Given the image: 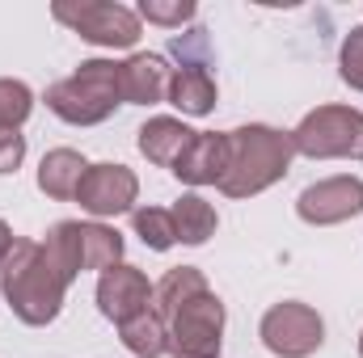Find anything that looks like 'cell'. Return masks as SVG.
<instances>
[{"mask_svg": "<svg viewBox=\"0 0 363 358\" xmlns=\"http://www.w3.org/2000/svg\"><path fill=\"white\" fill-rule=\"evenodd\" d=\"M68 287L72 282L64 278L43 241H13L9 258L0 262V295L9 299L13 316L30 329H43L60 316Z\"/></svg>", "mask_w": 363, "mask_h": 358, "instance_id": "cell-1", "label": "cell"}, {"mask_svg": "<svg viewBox=\"0 0 363 358\" xmlns=\"http://www.w3.org/2000/svg\"><path fill=\"white\" fill-rule=\"evenodd\" d=\"M291 156H296L291 131H274L267 122L237 127L228 131V169L220 178V190L228 198H254L287 178Z\"/></svg>", "mask_w": 363, "mask_h": 358, "instance_id": "cell-2", "label": "cell"}, {"mask_svg": "<svg viewBox=\"0 0 363 358\" xmlns=\"http://www.w3.org/2000/svg\"><path fill=\"white\" fill-rule=\"evenodd\" d=\"M118 105H123V89H118L114 59H85L68 81H55L47 89V110L72 127H97Z\"/></svg>", "mask_w": 363, "mask_h": 358, "instance_id": "cell-3", "label": "cell"}, {"mask_svg": "<svg viewBox=\"0 0 363 358\" xmlns=\"http://www.w3.org/2000/svg\"><path fill=\"white\" fill-rule=\"evenodd\" d=\"M291 148L308 161H363V110L317 105L291 131Z\"/></svg>", "mask_w": 363, "mask_h": 358, "instance_id": "cell-4", "label": "cell"}, {"mask_svg": "<svg viewBox=\"0 0 363 358\" xmlns=\"http://www.w3.org/2000/svg\"><path fill=\"white\" fill-rule=\"evenodd\" d=\"M47 253L55 258V266L64 270V278L72 282L77 274L85 270H106L123 262V236L106 224H81V219H60L51 232H47Z\"/></svg>", "mask_w": 363, "mask_h": 358, "instance_id": "cell-5", "label": "cell"}, {"mask_svg": "<svg viewBox=\"0 0 363 358\" xmlns=\"http://www.w3.org/2000/svg\"><path fill=\"white\" fill-rule=\"evenodd\" d=\"M55 21L68 25L72 34H81L93 47L106 51H127L140 42V13L114 0H55L51 4Z\"/></svg>", "mask_w": 363, "mask_h": 358, "instance_id": "cell-6", "label": "cell"}, {"mask_svg": "<svg viewBox=\"0 0 363 358\" xmlns=\"http://www.w3.org/2000/svg\"><path fill=\"white\" fill-rule=\"evenodd\" d=\"M169 329V354L174 358H220L224 350V304L207 287L194 299L178 304L165 316Z\"/></svg>", "mask_w": 363, "mask_h": 358, "instance_id": "cell-7", "label": "cell"}, {"mask_svg": "<svg viewBox=\"0 0 363 358\" xmlns=\"http://www.w3.org/2000/svg\"><path fill=\"white\" fill-rule=\"evenodd\" d=\"M258 337L274 358H308L325 342V321L317 316V308H308L300 299H283L262 316Z\"/></svg>", "mask_w": 363, "mask_h": 358, "instance_id": "cell-8", "label": "cell"}, {"mask_svg": "<svg viewBox=\"0 0 363 358\" xmlns=\"http://www.w3.org/2000/svg\"><path fill=\"white\" fill-rule=\"evenodd\" d=\"M296 215L313 228H334V224L363 215V178L338 173V178H321L304 185L296 198Z\"/></svg>", "mask_w": 363, "mask_h": 358, "instance_id": "cell-9", "label": "cell"}, {"mask_svg": "<svg viewBox=\"0 0 363 358\" xmlns=\"http://www.w3.org/2000/svg\"><path fill=\"white\" fill-rule=\"evenodd\" d=\"M135 198H140V178L127 169V165H89V173L77 190V202L81 211H89L93 219H114V215H127L135 211Z\"/></svg>", "mask_w": 363, "mask_h": 358, "instance_id": "cell-10", "label": "cell"}, {"mask_svg": "<svg viewBox=\"0 0 363 358\" xmlns=\"http://www.w3.org/2000/svg\"><path fill=\"white\" fill-rule=\"evenodd\" d=\"M97 308L114 325H127V321L152 312V282H148V274L127 266V262L110 266L97 278Z\"/></svg>", "mask_w": 363, "mask_h": 358, "instance_id": "cell-11", "label": "cell"}, {"mask_svg": "<svg viewBox=\"0 0 363 358\" xmlns=\"http://www.w3.org/2000/svg\"><path fill=\"white\" fill-rule=\"evenodd\" d=\"M228 169V131H194L190 148L174 161V178L186 181V185H220Z\"/></svg>", "mask_w": 363, "mask_h": 358, "instance_id": "cell-12", "label": "cell"}, {"mask_svg": "<svg viewBox=\"0 0 363 358\" xmlns=\"http://www.w3.org/2000/svg\"><path fill=\"white\" fill-rule=\"evenodd\" d=\"M169 64L165 55H148V51H135L131 59L118 64V89H123V101L127 105H157L169 97Z\"/></svg>", "mask_w": 363, "mask_h": 358, "instance_id": "cell-13", "label": "cell"}, {"mask_svg": "<svg viewBox=\"0 0 363 358\" xmlns=\"http://www.w3.org/2000/svg\"><path fill=\"white\" fill-rule=\"evenodd\" d=\"M135 135H140V139H135L140 152H144L152 165H161V169H174V161L190 148V139H194V131H190L182 118H169V114L148 118Z\"/></svg>", "mask_w": 363, "mask_h": 358, "instance_id": "cell-14", "label": "cell"}, {"mask_svg": "<svg viewBox=\"0 0 363 358\" xmlns=\"http://www.w3.org/2000/svg\"><path fill=\"white\" fill-rule=\"evenodd\" d=\"M89 173V161L81 156V152H72V148H51L47 156H43V165H38V190L47 194V198H77V190H81V181Z\"/></svg>", "mask_w": 363, "mask_h": 358, "instance_id": "cell-15", "label": "cell"}, {"mask_svg": "<svg viewBox=\"0 0 363 358\" xmlns=\"http://www.w3.org/2000/svg\"><path fill=\"white\" fill-rule=\"evenodd\" d=\"M216 81H211V72H207V64H186L174 72V81H169V105H178L182 114H190V118H203V114H211L216 110Z\"/></svg>", "mask_w": 363, "mask_h": 358, "instance_id": "cell-16", "label": "cell"}, {"mask_svg": "<svg viewBox=\"0 0 363 358\" xmlns=\"http://www.w3.org/2000/svg\"><path fill=\"white\" fill-rule=\"evenodd\" d=\"M169 215H174L178 245H207V241L216 236V224H220L216 207H211L203 194H182Z\"/></svg>", "mask_w": 363, "mask_h": 358, "instance_id": "cell-17", "label": "cell"}, {"mask_svg": "<svg viewBox=\"0 0 363 358\" xmlns=\"http://www.w3.org/2000/svg\"><path fill=\"white\" fill-rule=\"evenodd\" d=\"M199 291H207V278H203V270L199 266H174L157 287H152V312L165 321L178 304H186V299H194Z\"/></svg>", "mask_w": 363, "mask_h": 358, "instance_id": "cell-18", "label": "cell"}, {"mask_svg": "<svg viewBox=\"0 0 363 358\" xmlns=\"http://www.w3.org/2000/svg\"><path fill=\"white\" fill-rule=\"evenodd\" d=\"M118 337H123V346H127L135 358L169 354V329H165V321H161L157 312H144V316L118 325Z\"/></svg>", "mask_w": 363, "mask_h": 358, "instance_id": "cell-19", "label": "cell"}, {"mask_svg": "<svg viewBox=\"0 0 363 358\" xmlns=\"http://www.w3.org/2000/svg\"><path fill=\"white\" fill-rule=\"evenodd\" d=\"M131 228L135 236L152 249V253H165L178 245V232H174V215L165 207H135L131 211Z\"/></svg>", "mask_w": 363, "mask_h": 358, "instance_id": "cell-20", "label": "cell"}, {"mask_svg": "<svg viewBox=\"0 0 363 358\" xmlns=\"http://www.w3.org/2000/svg\"><path fill=\"white\" fill-rule=\"evenodd\" d=\"M30 110H34L30 85L4 76V81H0V131H21V122L30 118Z\"/></svg>", "mask_w": 363, "mask_h": 358, "instance_id": "cell-21", "label": "cell"}, {"mask_svg": "<svg viewBox=\"0 0 363 358\" xmlns=\"http://www.w3.org/2000/svg\"><path fill=\"white\" fill-rule=\"evenodd\" d=\"M135 13H140V21H152V25H169V30L178 25V30H182V25H186V21L199 13V8H194V0H144Z\"/></svg>", "mask_w": 363, "mask_h": 358, "instance_id": "cell-22", "label": "cell"}, {"mask_svg": "<svg viewBox=\"0 0 363 358\" xmlns=\"http://www.w3.org/2000/svg\"><path fill=\"white\" fill-rule=\"evenodd\" d=\"M338 72L351 89L363 93V25H355L347 38H342V51H338Z\"/></svg>", "mask_w": 363, "mask_h": 358, "instance_id": "cell-23", "label": "cell"}, {"mask_svg": "<svg viewBox=\"0 0 363 358\" xmlns=\"http://www.w3.org/2000/svg\"><path fill=\"white\" fill-rule=\"evenodd\" d=\"M26 161V135L21 131H0V178L17 173Z\"/></svg>", "mask_w": 363, "mask_h": 358, "instance_id": "cell-24", "label": "cell"}, {"mask_svg": "<svg viewBox=\"0 0 363 358\" xmlns=\"http://www.w3.org/2000/svg\"><path fill=\"white\" fill-rule=\"evenodd\" d=\"M13 241H17V236H13V232H9V224L0 219V262L9 258V249H13Z\"/></svg>", "mask_w": 363, "mask_h": 358, "instance_id": "cell-25", "label": "cell"}, {"mask_svg": "<svg viewBox=\"0 0 363 358\" xmlns=\"http://www.w3.org/2000/svg\"><path fill=\"white\" fill-rule=\"evenodd\" d=\"M359 358H363V333H359Z\"/></svg>", "mask_w": 363, "mask_h": 358, "instance_id": "cell-26", "label": "cell"}]
</instances>
